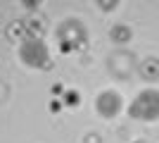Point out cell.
Here are the masks:
<instances>
[{
    "label": "cell",
    "instance_id": "6da1fadb",
    "mask_svg": "<svg viewBox=\"0 0 159 143\" xmlns=\"http://www.w3.org/2000/svg\"><path fill=\"white\" fill-rule=\"evenodd\" d=\"M0 143H159V5L0 2Z\"/></svg>",
    "mask_w": 159,
    "mask_h": 143
}]
</instances>
